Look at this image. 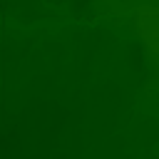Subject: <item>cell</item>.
<instances>
[{
    "label": "cell",
    "instance_id": "obj_1",
    "mask_svg": "<svg viewBox=\"0 0 159 159\" xmlns=\"http://www.w3.org/2000/svg\"><path fill=\"white\" fill-rule=\"evenodd\" d=\"M147 12L152 15V20L142 17L139 25H142V32H144V37H147V45H152V47L159 52V12H157V10H149V7H147Z\"/></svg>",
    "mask_w": 159,
    "mask_h": 159
}]
</instances>
